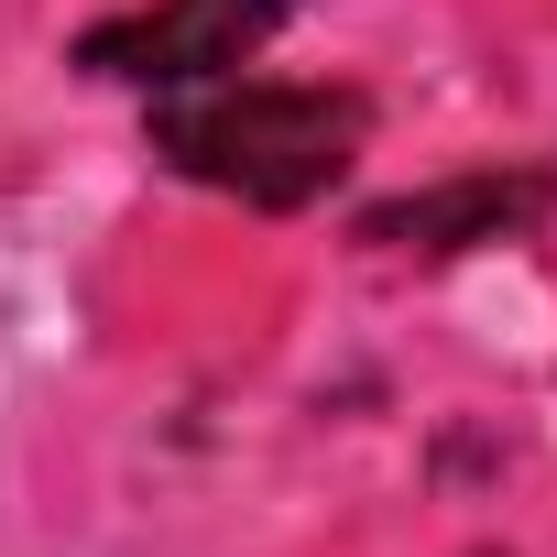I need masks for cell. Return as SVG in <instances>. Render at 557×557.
Returning a JSON list of instances; mask_svg holds the SVG:
<instances>
[{
    "instance_id": "cell-1",
    "label": "cell",
    "mask_w": 557,
    "mask_h": 557,
    "mask_svg": "<svg viewBox=\"0 0 557 557\" xmlns=\"http://www.w3.org/2000/svg\"><path fill=\"white\" fill-rule=\"evenodd\" d=\"M153 153L175 175H197V186L251 197V208H307L361 153V99H339V88H251V77L164 88L153 99Z\"/></svg>"
},
{
    "instance_id": "cell-2",
    "label": "cell",
    "mask_w": 557,
    "mask_h": 557,
    "mask_svg": "<svg viewBox=\"0 0 557 557\" xmlns=\"http://www.w3.org/2000/svg\"><path fill=\"white\" fill-rule=\"evenodd\" d=\"M296 0H164V12H143V23H110V34H88V66L99 77H132V88H208V77H240L262 45H273V23H285Z\"/></svg>"
}]
</instances>
